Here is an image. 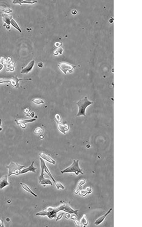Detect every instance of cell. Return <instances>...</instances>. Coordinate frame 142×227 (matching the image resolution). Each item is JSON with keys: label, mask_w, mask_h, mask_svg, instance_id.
Returning a JSON list of instances; mask_svg holds the SVG:
<instances>
[{"label": "cell", "mask_w": 142, "mask_h": 227, "mask_svg": "<svg viewBox=\"0 0 142 227\" xmlns=\"http://www.w3.org/2000/svg\"><path fill=\"white\" fill-rule=\"evenodd\" d=\"M78 211L74 210L68 204L64 203L56 207H48L45 210L37 213L36 215L37 216H47L50 219H52L56 218L57 213L60 211H63L70 214H74L78 216Z\"/></svg>", "instance_id": "cell-1"}, {"label": "cell", "mask_w": 142, "mask_h": 227, "mask_svg": "<svg viewBox=\"0 0 142 227\" xmlns=\"http://www.w3.org/2000/svg\"><path fill=\"white\" fill-rule=\"evenodd\" d=\"M93 102L88 99L87 97L79 100L77 102V105L78 107V111L77 114L78 117L84 116L86 117V109L89 106L92 104Z\"/></svg>", "instance_id": "cell-2"}, {"label": "cell", "mask_w": 142, "mask_h": 227, "mask_svg": "<svg viewBox=\"0 0 142 227\" xmlns=\"http://www.w3.org/2000/svg\"><path fill=\"white\" fill-rule=\"evenodd\" d=\"M79 161L78 160H74L73 162L71 165L68 167L61 171V174L67 173H74L77 175L80 173L82 174H83L82 172L83 170L79 167Z\"/></svg>", "instance_id": "cell-3"}, {"label": "cell", "mask_w": 142, "mask_h": 227, "mask_svg": "<svg viewBox=\"0 0 142 227\" xmlns=\"http://www.w3.org/2000/svg\"><path fill=\"white\" fill-rule=\"evenodd\" d=\"M25 167V166L20 165L18 163L11 162L6 167L8 169V176L13 175H18L20 174L21 169Z\"/></svg>", "instance_id": "cell-4"}, {"label": "cell", "mask_w": 142, "mask_h": 227, "mask_svg": "<svg viewBox=\"0 0 142 227\" xmlns=\"http://www.w3.org/2000/svg\"><path fill=\"white\" fill-rule=\"evenodd\" d=\"M32 79H19L17 76H13L10 79H0V84L10 83L11 85L13 87L18 88L19 87V82L22 80H32Z\"/></svg>", "instance_id": "cell-5"}, {"label": "cell", "mask_w": 142, "mask_h": 227, "mask_svg": "<svg viewBox=\"0 0 142 227\" xmlns=\"http://www.w3.org/2000/svg\"><path fill=\"white\" fill-rule=\"evenodd\" d=\"M40 165L41 169V173L39 177V182L41 185H53L52 183L51 180L48 178H44V168L45 166L46 165L43 159L41 158H40Z\"/></svg>", "instance_id": "cell-6"}, {"label": "cell", "mask_w": 142, "mask_h": 227, "mask_svg": "<svg viewBox=\"0 0 142 227\" xmlns=\"http://www.w3.org/2000/svg\"><path fill=\"white\" fill-rule=\"evenodd\" d=\"M58 66L60 70L65 74H66L67 72H69L70 73H72L74 69L76 67L75 65L65 62L60 63L58 64Z\"/></svg>", "instance_id": "cell-7"}, {"label": "cell", "mask_w": 142, "mask_h": 227, "mask_svg": "<svg viewBox=\"0 0 142 227\" xmlns=\"http://www.w3.org/2000/svg\"><path fill=\"white\" fill-rule=\"evenodd\" d=\"M36 120L35 119H15V122L18 125H20V127L22 128H25L27 127L26 125L25 124L27 123L32 122Z\"/></svg>", "instance_id": "cell-8"}, {"label": "cell", "mask_w": 142, "mask_h": 227, "mask_svg": "<svg viewBox=\"0 0 142 227\" xmlns=\"http://www.w3.org/2000/svg\"><path fill=\"white\" fill-rule=\"evenodd\" d=\"M35 64V61L34 60H31L28 64L24 68L22 69L20 73L22 74H27L32 70Z\"/></svg>", "instance_id": "cell-9"}, {"label": "cell", "mask_w": 142, "mask_h": 227, "mask_svg": "<svg viewBox=\"0 0 142 227\" xmlns=\"http://www.w3.org/2000/svg\"><path fill=\"white\" fill-rule=\"evenodd\" d=\"M57 125V128L59 131L63 134H65V132L69 130L70 127L67 124H63L60 122H56Z\"/></svg>", "instance_id": "cell-10"}, {"label": "cell", "mask_w": 142, "mask_h": 227, "mask_svg": "<svg viewBox=\"0 0 142 227\" xmlns=\"http://www.w3.org/2000/svg\"><path fill=\"white\" fill-rule=\"evenodd\" d=\"M40 157L41 158L46 160L47 161L53 164H55V162L54 160L51 158L50 156L47 155L44 153L41 152L39 154Z\"/></svg>", "instance_id": "cell-11"}, {"label": "cell", "mask_w": 142, "mask_h": 227, "mask_svg": "<svg viewBox=\"0 0 142 227\" xmlns=\"http://www.w3.org/2000/svg\"><path fill=\"white\" fill-rule=\"evenodd\" d=\"M9 185L8 181L7 176H3L0 178V189H2Z\"/></svg>", "instance_id": "cell-12"}, {"label": "cell", "mask_w": 142, "mask_h": 227, "mask_svg": "<svg viewBox=\"0 0 142 227\" xmlns=\"http://www.w3.org/2000/svg\"><path fill=\"white\" fill-rule=\"evenodd\" d=\"M112 210V208H111L106 214L104 215L103 216L100 217L98 219H97L96 221H95L94 224L96 225V226H98V225L101 224V223L104 220L105 218L107 217V216L110 214Z\"/></svg>", "instance_id": "cell-13"}, {"label": "cell", "mask_w": 142, "mask_h": 227, "mask_svg": "<svg viewBox=\"0 0 142 227\" xmlns=\"http://www.w3.org/2000/svg\"><path fill=\"white\" fill-rule=\"evenodd\" d=\"M34 162L33 161L29 167L24 169L21 171L20 174H25V173L28 172L29 171H32L33 172L36 173V170L37 169V168L34 167Z\"/></svg>", "instance_id": "cell-14"}, {"label": "cell", "mask_w": 142, "mask_h": 227, "mask_svg": "<svg viewBox=\"0 0 142 227\" xmlns=\"http://www.w3.org/2000/svg\"><path fill=\"white\" fill-rule=\"evenodd\" d=\"M92 192L91 188H87L86 189L81 190L79 192L80 195L82 196H85L88 194L91 193Z\"/></svg>", "instance_id": "cell-15"}, {"label": "cell", "mask_w": 142, "mask_h": 227, "mask_svg": "<svg viewBox=\"0 0 142 227\" xmlns=\"http://www.w3.org/2000/svg\"><path fill=\"white\" fill-rule=\"evenodd\" d=\"M20 185H21L22 188H23L24 190H26L29 193L33 195L35 197H37V195L35 193H34L33 192L32 190L30 189V188H29L27 185L22 183H20Z\"/></svg>", "instance_id": "cell-16"}, {"label": "cell", "mask_w": 142, "mask_h": 227, "mask_svg": "<svg viewBox=\"0 0 142 227\" xmlns=\"http://www.w3.org/2000/svg\"><path fill=\"white\" fill-rule=\"evenodd\" d=\"M37 1H14L13 3L14 4H19L21 5L22 3H27V4H34V3H37Z\"/></svg>", "instance_id": "cell-17"}, {"label": "cell", "mask_w": 142, "mask_h": 227, "mask_svg": "<svg viewBox=\"0 0 142 227\" xmlns=\"http://www.w3.org/2000/svg\"><path fill=\"white\" fill-rule=\"evenodd\" d=\"M85 183V181L84 180H82L79 182L77 188L75 190V193L77 194L80 191L82 188V185Z\"/></svg>", "instance_id": "cell-18"}, {"label": "cell", "mask_w": 142, "mask_h": 227, "mask_svg": "<svg viewBox=\"0 0 142 227\" xmlns=\"http://www.w3.org/2000/svg\"><path fill=\"white\" fill-rule=\"evenodd\" d=\"M10 23L13 27L16 29L20 32H21V30L20 27H19L18 24L13 19H12L11 20H10Z\"/></svg>", "instance_id": "cell-19"}, {"label": "cell", "mask_w": 142, "mask_h": 227, "mask_svg": "<svg viewBox=\"0 0 142 227\" xmlns=\"http://www.w3.org/2000/svg\"><path fill=\"white\" fill-rule=\"evenodd\" d=\"M86 215L84 214L80 222L81 224L82 225H83L84 227L87 226L88 224V221L86 219Z\"/></svg>", "instance_id": "cell-20"}, {"label": "cell", "mask_w": 142, "mask_h": 227, "mask_svg": "<svg viewBox=\"0 0 142 227\" xmlns=\"http://www.w3.org/2000/svg\"><path fill=\"white\" fill-rule=\"evenodd\" d=\"M44 171L47 173V174H48V175L51 178V179H52V181L54 182V183H55L56 181H55L54 178H53L52 175L51 174V172H50L49 170V169H48V168L47 166L46 165L45 166Z\"/></svg>", "instance_id": "cell-21"}, {"label": "cell", "mask_w": 142, "mask_h": 227, "mask_svg": "<svg viewBox=\"0 0 142 227\" xmlns=\"http://www.w3.org/2000/svg\"><path fill=\"white\" fill-rule=\"evenodd\" d=\"M32 101L34 103L37 105H40L44 103V100L40 99L35 98L33 99L32 100Z\"/></svg>", "instance_id": "cell-22"}, {"label": "cell", "mask_w": 142, "mask_h": 227, "mask_svg": "<svg viewBox=\"0 0 142 227\" xmlns=\"http://www.w3.org/2000/svg\"><path fill=\"white\" fill-rule=\"evenodd\" d=\"M55 185L56 186L57 188L58 189H59L60 188H61L62 189H64L65 188V187L60 182L56 181L55 183Z\"/></svg>", "instance_id": "cell-23"}, {"label": "cell", "mask_w": 142, "mask_h": 227, "mask_svg": "<svg viewBox=\"0 0 142 227\" xmlns=\"http://www.w3.org/2000/svg\"><path fill=\"white\" fill-rule=\"evenodd\" d=\"M55 120L56 122H61V117L58 114H57L55 116Z\"/></svg>", "instance_id": "cell-24"}, {"label": "cell", "mask_w": 142, "mask_h": 227, "mask_svg": "<svg viewBox=\"0 0 142 227\" xmlns=\"http://www.w3.org/2000/svg\"><path fill=\"white\" fill-rule=\"evenodd\" d=\"M42 129L40 127H38L36 128L34 131V133L37 134H40L42 132Z\"/></svg>", "instance_id": "cell-25"}, {"label": "cell", "mask_w": 142, "mask_h": 227, "mask_svg": "<svg viewBox=\"0 0 142 227\" xmlns=\"http://www.w3.org/2000/svg\"><path fill=\"white\" fill-rule=\"evenodd\" d=\"M64 214V213H61V214H60L57 217V219H56V221H58V220H60L63 217V215Z\"/></svg>", "instance_id": "cell-26"}, {"label": "cell", "mask_w": 142, "mask_h": 227, "mask_svg": "<svg viewBox=\"0 0 142 227\" xmlns=\"http://www.w3.org/2000/svg\"><path fill=\"white\" fill-rule=\"evenodd\" d=\"M74 223H75V224L76 226L77 227H82V225H81V223L80 222H79L77 220H75L74 221Z\"/></svg>", "instance_id": "cell-27"}, {"label": "cell", "mask_w": 142, "mask_h": 227, "mask_svg": "<svg viewBox=\"0 0 142 227\" xmlns=\"http://www.w3.org/2000/svg\"><path fill=\"white\" fill-rule=\"evenodd\" d=\"M65 217L66 219H69V218H70L71 217L70 214H69V213H67L66 214H65Z\"/></svg>", "instance_id": "cell-28"}, {"label": "cell", "mask_w": 142, "mask_h": 227, "mask_svg": "<svg viewBox=\"0 0 142 227\" xmlns=\"http://www.w3.org/2000/svg\"><path fill=\"white\" fill-rule=\"evenodd\" d=\"M77 216L76 215H74L71 216L70 217L71 219L74 220H75L77 219Z\"/></svg>", "instance_id": "cell-29"}, {"label": "cell", "mask_w": 142, "mask_h": 227, "mask_svg": "<svg viewBox=\"0 0 142 227\" xmlns=\"http://www.w3.org/2000/svg\"><path fill=\"white\" fill-rule=\"evenodd\" d=\"M3 65L1 64H0V71L3 69Z\"/></svg>", "instance_id": "cell-30"}, {"label": "cell", "mask_w": 142, "mask_h": 227, "mask_svg": "<svg viewBox=\"0 0 142 227\" xmlns=\"http://www.w3.org/2000/svg\"><path fill=\"white\" fill-rule=\"evenodd\" d=\"M3 225V223L2 222V220H0V227L1 226V225Z\"/></svg>", "instance_id": "cell-31"}, {"label": "cell", "mask_w": 142, "mask_h": 227, "mask_svg": "<svg viewBox=\"0 0 142 227\" xmlns=\"http://www.w3.org/2000/svg\"><path fill=\"white\" fill-rule=\"evenodd\" d=\"M2 120L1 119H0V129L1 125Z\"/></svg>", "instance_id": "cell-32"}]
</instances>
